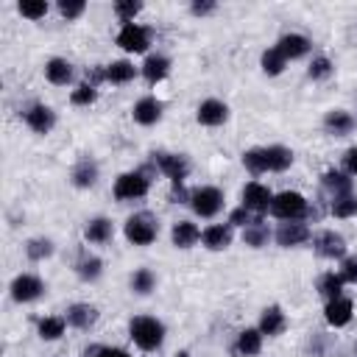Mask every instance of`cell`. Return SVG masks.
<instances>
[{"label":"cell","mask_w":357,"mask_h":357,"mask_svg":"<svg viewBox=\"0 0 357 357\" xmlns=\"http://www.w3.org/2000/svg\"><path fill=\"white\" fill-rule=\"evenodd\" d=\"M165 335H167L165 324L153 315H134L128 321V337L142 351H159L162 343H165Z\"/></svg>","instance_id":"cell-1"},{"label":"cell","mask_w":357,"mask_h":357,"mask_svg":"<svg viewBox=\"0 0 357 357\" xmlns=\"http://www.w3.org/2000/svg\"><path fill=\"white\" fill-rule=\"evenodd\" d=\"M268 212L279 220H304L310 215V201L296 190H282V192H273Z\"/></svg>","instance_id":"cell-2"},{"label":"cell","mask_w":357,"mask_h":357,"mask_svg":"<svg viewBox=\"0 0 357 357\" xmlns=\"http://www.w3.org/2000/svg\"><path fill=\"white\" fill-rule=\"evenodd\" d=\"M112 192L117 201H139L151 192V176L145 170H126L114 178Z\"/></svg>","instance_id":"cell-3"},{"label":"cell","mask_w":357,"mask_h":357,"mask_svg":"<svg viewBox=\"0 0 357 357\" xmlns=\"http://www.w3.org/2000/svg\"><path fill=\"white\" fill-rule=\"evenodd\" d=\"M123 234L131 245H151L159 237V220L151 212H134L123 223Z\"/></svg>","instance_id":"cell-4"},{"label":"cell","mask_w":357,"mask_h":357,"mask_svg":"<svg viewBox=\"0 0 357 357\" xmlns=\"http://www.w3.org/2000/svg\"><path fill=\"white\" fill-rule=\"evenodd\" d=\"M223 190L215 184H201L190 190V209L195 218H215L223 209Z\"/></svg>","instance_id":"cell-5"},{"label":"cell","mask_w":357,"mask_h":357,"mask_svg":"<svg viewBox=\"0 0 357 357\" xmlns=\"http://www.w3.org/2000/svg\"><path fill=\"white\" fill-rule=\"evenodd\" d=\"M153 165L159 173H165L170 178V184H184V178L190 176V159L184 153H167V151H156L151 153Z\"/></svg>","instance_id":"cell-6"},{"label":"cell","mask_w":357,"mask_h":357,"mask_svg":"<svg viewBox=\"0 0 357 357\" xmlns=\"http://www.w3.org/2000/svg\"><path fill=\"white\" fill-rule=\"evenodd\" d=\"M114 42H117L126 53H148V47H151V31H148L145 25H139V22H126V25L117 31Z\"/></svg>","instance_id":"cell-7"},{"label":"cell","mask_w":357,"mask_h":357,"mask_svg":"<svg viewBox=\"0 0 357 357\" xmlns=\"http://www.w3.org/2000/svg\"><path fill=\"white\" fill-rule=\"evenodd\" d=\"M11 298L17 301V304H31V301H36V298H42V293H45V282L36 276V273H17L14 279H11Z\"/></svg>","instance_id":"cell-8"},{"label":"cell","mask_w":357,"mask_h":357,"mask_svg":"<svg viewBox=\"0 0 357 357\" xmlns=\"http://www.w3.org/2000/svg\"><path fill=\"white\" fill-rule=\"evenodd\" d=\"M312 245H315V254L324 257V259H343L349 245H346V237L335 229H324L312 237Z\"/></svg>","instance_id":"cell-9"},{"label":"cell","mask_w":357,"mask_h":357,"mask_svg":"<svg viewBox=\"0 0 357 357\" xmlns=\"http://www.w3.org/2000/svg\"><path fill=\"white\" fill-rule=\"evenodd\" d=\"M310 237H312V231H310V226H307L304 220H282L279 229L273 231V240H276V245H282V248L304 245Z\"/></svg>","instance_id":"cell-10"},{"label":"cell","mask_w":357,"mask_h":357,"mask_svg":"<svg viewBox=\"0 0 357 357\" xmlns=\"http://www.w3.org/2000/svg\"><path fill=\"white\" fill-rule=\"evenodd\" d=\"M162 114H165V103L156 98V95H142L134 106H131V117H134V123L137 126H156L159 120H162Z\"/></svg>","instance_id":"cell-11"},{"label":"cell","mask_w":357,"mask_h":357,"mask_svg":"<svg viewBox=\"0 0 357 357\" xmlns=\"http://www.w3.org/2000/svg\"><path fill=\"white\" fill-rule=\"evenodd\" d=\"M22 120H25V126H28L33 134H50L53 126H56V112H53L47 103H31V106L22 112Z\"/></svg>","instance_id":"cell-12"},{"label":"cell","mask_w":357,"mask_h":357,"mask_svg":"<svg viewBox=\"0 0 357 357\" xmlns=\"http://www.w3.org/2000/svg\"><path fill=\"white\" fill-rule=\"evenodd\" d=\"M271 201H273V192L268 190V184L262 181H248L243 187V206L254 215H262L271 209Z\"/></svg>","instance_id":"cell-13"},{"label":"cell","mask_w":357,"mask_h":357,"mask_svg":"<svg viewBox=\"0 0 357 357\" xmlns=\"http://www.w3.org/2000/svg\"><path fill=\"white\" fill-rule=\"evenodd\" d=\"M273 47H276L287 61H296V59H304V56L312 50V42H310V36L290 31V33H282Z\"/></svg>","instance_id":"cell-14"},{"label":"cell","mask_w":357,"mask_h":357,"mask_svg":"<svg viewBox=\"0 0 357 357\" xmlns=\"http://www.w3.org/2000/svg\"><path fill=\"white\" fill-rule=\"evenodd\" d=\"M195 120L201 126H206V128H218V126H223L229 120V106L223 100H218V98H206V100L198 103Z\"/></svg>","instance_id":"cell-15"},{"label":"cell","mask_w":357,"mask_h":357,"mask_svg":"<svg viewBox=\"0 0 357 357\" xmlns=\"http://www.w3.org/2000/svg\"><path fill=\"white\" fill-rule=\"evenodd\" d=\"M234 240V229L229 223H209L204 231H201V243L206 251H226Z\"/></svg>","instance_id":"cell-16"},{"label":"cell","mask_w":357,"mask_h":357,"mask_svg":"<svg viewBox=\"0 0 357 357\" xmlns=\"http://www.w3.org/2000/svg\"><path fill=\"white\" fill-rule=\"evenodd\" d=\"M257 329H259L265 337H279V335L287 329V315H284V310H282L279 304L265 307V310L259 312V324H257Z\"/></svg>","instance_id":"cell-17"},{"label":"cell","mask_w":357,"mask_h":357,"mask_svg":"<svg viewBox=\"0 0 357 357\" xmlns=\"http://www.w3.org/2000/svg\"><path fill=\"white\" fill-rule=\"evenodd\" d=\"M354 123H357L354 114L346 109H329L324 114V131L329 137H349L354 131Z\"/></svg>","instance_id":"cell-18"},{"label":"cell","mask_w":357,"mask_h":357,"mask_svg":"<svg viewBox=\"0 0 357 357\" xmlns=\"http://www.w3.org/2000/svg\"><path fill=\"white\" fill-rule=\"evenodd\" d=\"M98 176H100L98 162L89 159V156H84V159H78V162L73 165V170H70V184L78 187V190H89V187L98 184Z\"/></svg>","instance_id":"cell-19"},{"label":"cell","mask_w":357,"mask_h":357,"mask_svg":"<svg viewBox=\"0 0 357 357\" xmlns=\"http://www.w3.org/2000/svg\"><path fill=\"white\" fill-rule=\"evenodd\" d=\"M351 315H354V304H351V298H346V296L329 298L326 307H324V318H326V324L335 326V329L346 326V324L351 321Z\"/></svg>","instance_id":"cell-20"},{"label":"cell","mask_w":357,"mask_h":357,"mask_svg":"<svg viewBox=\"0 0 357 357\" xmlns=\"http://www.w3.org/2000/svg\"><path fill=\"white\" fill-rule=\"evenodd\" d=\"M98 315H100V312H98L95 304L78 301V304H70V307H67V315H64V318H67V324H70L73 329H81V332H84V329H92V326L98 324Z\"/></svg>","instance_id":"cell-21"},{"label":"cell","mask_w":357,"mask_h":357,"mask_svg":"<svg viewBox=\"0 0 357 357\" xmlns=\"http://www.w3.org/2000/svg\"><path fill=\"white\" fill-rule=\"evenodd\" d=\"M139 75H142L151 86L159 84V81H165V78L170 75V59L162 56V53H148L145 61H142V67H139Z\"/></svg>","instance_id":"cell-22"},{"label":"cell","mask_w":357,"mask_h":357,"mask_svg":"<svg viewBox=\"0 0 357 357\" xmlns=\"http://www.w3.org/2000/svg\"><path fill=\"white\" fill-rule=\"evenodd\" d=\"M45 78H47L53 86H67V84H73L75 70H73V64H70L67 59L53 56V59L45 61Z\"/></svg>","instance_id":"cell-23"},{"label":"cell","mask_w":357,"mask_h":357,"mask_svg":"<svg viewBox=\"0 0 357 357\" xmlns=\"http://www.w3.org/2000/svg\"><path fill=\"white\" fill-rule=\"evenodd\" d=\"M112 237H114V223H112L109 218L98 215V218H89V220H86V226H84V240H86V243L103 245V243H109Z\"/></svg>","instance_id":"cell-24"},{"label":"cell","mask_w":357,"mask_h":357,"mask_svg":"<svg viewBox=\"0 0 357 357\" xmlns=\"http://www.w3.org/2000/svg\"><path fill=\"white\" fill-rule=\"evenodd\" d=\"M198 240H201V229H198L192 220H176V223H173V229H170V243H173L176 248L187 251V248H192Z\"/></svg>","instance_id":"cell-25"},{"label":"cell","mask_w":357,"mask_h":357,"mask_svg":"<svg viewBox=\"0 0 357 357\" xmlns=\"http://www.w3.org/2000/svg\"><path fill=\"white\" fill-rule=\"evenodd\" d=\"M262 340H265V335H262L257 326H248V329H243V332L237 335V340H234V354H237V357H257V354L262 351Z\"/></svg>","instance_id":"cell-26"},{"label":"cell","mask_w":357,"mask_h":357,"mask_svg":"<svg viewBox=\"0 0 357 357\" xmlns=\"http://www.w3.org/2000/svg\"><path fill=\"white\" fill-rule=\"evenodd\" d=\"M106 67V81L109 84H131L139 73V67H134V61L128 59H117L112 64H103Z\"/></svg>","instance_id":"cell-27"},{"label":"cell","mask_w":357,"mask_h":357,"mask_svg":"<svg viewBox=\"0 0 357 357\" xmlns=\"http://www.w3.org/2000/svg\"><path fill=\"white\" fill-rule=\"evenodd\" d=\"M271 237H273V234H271V229L265 226V220H262L259 215L243 229V243H245L248 248H262V245H268Z\"/></svg>","instance_id":"cell-28"},{"label":"cell","mask_w":357,"mask_h":357,"mask_svg":"<svg viewBox=\"0 0 357 357\" xmlns=\"http://www.w3.org/2000/svg\"><path fill=\"white\" fill-rule=\"evenodd\" d=\"M67 326H70L67 318H61V315H45V318L36 321V335H39L42 340L53 343V340H59V337L64 335Z\"/></svg>","instance_id":"cell-29"},{"label":"cell","mask_w":357,"mask_h":357,"mask_svg":"<svg viewBox=\"0 0 357 357\" xmlns=\"http://www.w3.org/2000/svg\"><path fill=\"white\" fill-rule=\"evenodd\" d=\"M268 173H284L293 165V151L287 145H265Z\"/></svg>","instance_id":"cell-30"},{"label":"cell","mask_w":357,"mask_h":357,"mask_svg":"<svg viewBox=\"0 0 357 357\" xmlns=\"http://www.w3.org/2000/svg\"><path fill=\"white\" fill-rule=\"evenodd\" d=\"M75 273L81 282H98L100 273H103V259L95 257V254H84L78 262H75Z\"/></svg>","instance_id":"cell-31"},{"label":"cell","mask_w":357,"mask_h":357,"mask_svg":"<svg viewBox=\"0 0 357 357\" xmlns=\"http://www.w3.org/2000/svg\"><path fill=\"white\" fill-rule=\"evenodd\" d=\"M321 184L332 192V195H343V192H351V176H346L343 170H335V167H329V170H324V176H321Z\"/></svg>","instance_id":"cell-32"},{"label":"cell","mask_w":357,"mask_h":357,"mask_svg":"<svg viewBox=\"0 0 357 357\" xmlns=\"http://www.w3.org/2000/svg\"><path fill=\"white\" fill-rule=\"evenodd\" d=\"M329 212H332L335 218H340V220H346V218H357V195H354V192L332 195Z\"/></svg>","instance_id":"cell-33"},{"label":"cell","mask_w":357,"mask_h":357,"mask_svg":"<svg viewBox=\"0 0 357 357\" xmlns=\"http://www.w3.org/2000/svg\"><path fill=\"white\" fill-rule=\"evenodd\" d=\"M53 240H47V237H31L28 243H25V257L31 259V262H45V259H50L53 257Z\"/></svg>","instance_id":"cell-34"},{"label":"cell","mask_w":357,"mask_h":357,"mask_svg":"<svg viewBox=\"0 0 357 357\" xmlns=\"http://www.w3.org/2000/svg\"><path fill=\"white\" fill-rule=\"evenodd\" d=\"M343 276L340 273H335V271H326V273H321L318 276V293L329 301V298H337V296H343Z\"/></svg>","instance_id":"cell-35"},{"label":"cell","mask_w":357,"mask_h":357,"mask_svg":"<svg viewBox=\"0 0 357 357\" xmlns=\"http://www.w3.org/2000/svg\"><path fill=\"white\" fill-rule=\"evenodd\" d=\"M243 167H245L251 176H262V173H268L265 145H262V148H248V151H243Z\"/></svg>","instance_id":"cell-36"},{"label":"cell","mask_w":357,"mask_h":357,"mask_svg":"<svg viewBox=\"0 0 357 357\" xmlns=\"http://www.w3.org/2000/svg\"><path fill=\"white\" fill-rule=\"evenodd\" d=\"M259 67H262L265 75H282L284 67H287V59H284L276 47H268V50H262V56H259Z\"/></svg>","instance_id":"cell-37"},{"label":"cell","mask_w":357,"mask_h":357,"mask_svg":"<svg viewBox=\"0 0 357 357\" xmlns=\"http://www.w3.org/2000/svg\"><path fill=\"white\" fill-rule=\"evenodd\" d=\"M131 290L137 293V296H148V293H153V287H156V276H153V271L151 268H137L134 273H131Z\"/></svg>","instance_id":"cell-38"},{"label":"cell","mask_w":357,"mask_h":357,"mask_svg":"<svg viewBox=\"0 0 357 357\" xmlns=\"http://www.w3.org/2000/svg\"><path fill=\"white\" fill-rule=\"evenodd\" d=\"M332 73H335V64H332L329 56H312V61L307 67V78L310 81H326Z\"/></svg>","instance_id":"cell-39"},{"label":"cell","mask_w":357,"mask_h":357,"mask_svg":"<svg viewBox=\"0 0 357 357\" xmlns=\"http://www.w3.org/2000/svg\"><path fill=\"white\" fill-rule=\"evenodd\" d=\"M47 3L45 0H20L17 3V11L25 17V20H31V22H36V20H42L45 14H47Z\"/></svg>","instance_id":"cell-40"},{"label":"cell","mask_w":357,"mask_h":357,"mask_svg":"<svg viewBox=\"0 0 357 357\" xmlns=\"http://www.w3.org/2000/svg\"><path fill=\"white\" fill-rule=\"evenodd\" d=\"M98 100V86H92V84H78L73 92H70V103L73 106H92Z\"/></svg>","instance_id":"cell-41"},{"label":"cell","mask_w":357,"mask_h":357,"mask_svg":"<svg viewBox=\"0 0 357 357\" xmlns=\"http://www.w3.org/2000/svg\"><path fill=\"white\" fill-rule=\"evenodd\" d=\"M142 11V3L139 0H117L114 3V14H117V20H123V25L126 22H134V17Z\"/></svg>","instance_id":"cell-42"},{"label":"cell","mask_w":357,"mask_h":357,"mask_svg":"<svg viewBox=\"0 0 357 357\" xmlns=\"http://www.w3.org/2000/svg\"><path fill=\"white\" fill-rule=\"evenodd\" d=\"M86 11V3L84 0H59V14L70 22V20H78L81 14Z\"/></svg>","instance_id":"cell-43"},{"label":"cell","mask_w":357,"mask_h":357,"mask_svg":"<svg viewBox=\"0 0 357 357\" xmlns=\"http://www.w3.org/2000/svg\"><path fill=\"white\" fill-rule=\"evenodd\" d=\"M337 273L343 276L346 284H357V254H346L340 259V271Z\"/></svg>","instance_id":"cell-44"},{"label":"cell","mask_w":357,"mask_h":357,"mask_svg":"<svg viewBox=\"0 0 357 357\" xmlns=\"http://www.w3.org/2000/svg\"><path fill=\"white\" fill-rule=\"evenodd\" d=\"M254 218H257V215H254V212H248V209L240 204L237 209H231V212H229V220H226V223H229L231 229H245Z\"/></svg>","instance_id":"cell-45"},{"label":"cell","mask_w":357,"mask_h":357,"mask_svg":"<svg viewBox=\"0 0 357 357\" xmlns=\"http://www.w3.org/2000/svg\"><path fill=\"white\" fill-rule=\"evenodd\" d=\"M218 11V3L215 0H192L190 3V14L192 17H209Z\"/></svg>","instance_id":"cell-46"},{"label":"cell","mask_w":357,"mask_h":357,"mask_svg":"<svg viewBox=\"0 0 357 357\" xmlns=\"http://www.w3.org/2000/svg\"><path fill=\"white\" fill-rule=\"evenodd\" d=\"M343 173L346 176H357V145H351V148H346V153H343Z\"/></svg>","instance_id":"cell-47"},{"label":"cell","mask_w":357,"mask_h":357,"mask_svg":"<svg viewBox=\"0 0 357 357\" xmlns=\"http://www.w3.org/2000/svg\"><path fill=\"white\" fill-rule=\"evenodd\" d=\"M170 201L190 206V190H184V184H173V187H170Z\"/></svg>","instance_id":"cell-48"},{"label":"cell","mask_w":357,"mask_h":357,"mask_svg":"<svg viewBox=\"0 0 357 357\" xmlns=\"http://www.w3.org/2000/svg\"><path fill=\"white\" fill-rule=\"evenodd\" d=\"M95 357H131V354L120 346H100V349H95Z\"/></svg>","instance_id":"cell-49"},{"label":"cell","mask_w":357,"mask_h":357,"mask_svg":"<svg viewBox=\"0 0 357 357\" xmlns=\"http://www.w3.org/2000/svg\"><path fill=\"white\" fill-rule=\"evenodd\" d=\"M176 357H190V351H178V354H176Z\"/></svg>","instance_id":"cell-50"}]
</instances>
